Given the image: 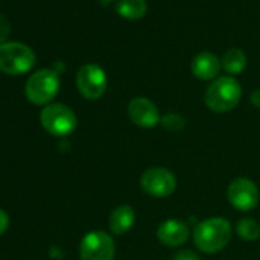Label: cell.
I'll list each match as a JSON object with an SVG mask.
<instances>
[{
	"label": "cell",
	"mask_w": 260,
	"mask_h": 260,
	"mask_svg": "<svg viewBox=\"0 0 260 260\" xmlns=\"http://www.w3.org/2000/svg\"><path fill=\"white\" fill-rule=\"evenodd\" d=\"M115 242L110 234L104 231L87 233L80 243L81 260H113Z\"/></svg>",
	"instance_id": "7"
},
{
	"label": "cell",
	"mask_w": 260,
	"mask_h": 260,
	"mask_svg": "<svg viewBox=\"0 0 260 260\" xmlns=\"http://www.w3.org/2000/svg\"><path fill=\"white\" fill-rule=\"evenodd\" d=\"M10 34H11V25H10V22H8V19L5 16L0 14V45L7 43Z\"/></svg>",
	"instance_id": "18"
},
{
	"label": "cell",
	"mask_w": 260,
	"mask_h": 260,
	"mask_svg": "<svg viewBox=\"0 0 260 260\" xmlns=\"http://www.w3.org/2000/svg\"><path fill=\"white\" fill-rule=\"evenodd\" d=\"M161 124L166 130H169V132H179V130H182L185 127V119L179 113L170 112L161 118Z\"/></svg>",
	"instance_id": "17"
},
{
	"label": "cell",
	"mask_w": 260,
	"mask_h": 260,
	"mask_svg": "<svg viewBox=\"0 0 260 260\" xmlns=\"http://www.w3.org/2000/svg\"><path fill=\"white\" fill-rule=\"evenodd\" d=\"M156 236L159 242L164 243L166 246H181L182 243L187 242L190 236V230L185 225V222L179 219H167L158 226Z\"/></svg>",
	"instance_id": "11"
},
{
	"label": "cell",
	"mask_w": 260,
	"mask_h": 260,
	"mask_svg": "<svg viewBox=\"0 0 260 260\" xmlns=\"http://www.w3.org/2000/svg\"><path fill=\"white\" fill-rule=\"evenodd\" d=\"M36 64L34 51L19 42L0 45V71L8 75H22L29 72Z\"/></svg>",
	"instance_id": "3"
},
{
	"label": "cell",
	"mask_w": 260,
	"mask_h": 260,
	"mask_svg": "<svg viewBox=\"0 0 260 260\" xmlns=\"http://www.w3.org/2000/svg\"><path fill=\"white\" fill-rule=\"evenodd\" d=\"M226 198L230 204L239 211H249L258 204V188L257 185L246 178H236L231 181L226 190Z\"/></svg>",
	"instance_id": "9"
},
{
	"label": "cell",
	"mask_w": 260,
	"mask_h": 260,
	"mask_svg": "<svg viewBox=\"0 0 260 260\" xmlns=\"http://www.w3.org/2000/svg\"><path fill=\"white\" fill-rule=\"evenodd\" d=\"M172 260H199V257L196 252H193L190 249H181L173 255Z\"/></svg>",
	"instance_id": "19"
},
{
	"label": "cell",
	"mask_w": 260,
	"mask_h": 260,
	"mask_svg": "<svg viewBox=\"0 0 260 260\" xmlns=\"http://www.w3.org/2000/svg\"><path fill=\"white\" fill-rule=\"evenodd\" d=\"M242 96V87L233 77L216 78L205 90V104L214 113H225L233 110Z\"/></svg>",
	"instance_id": "2"
},
{
	"label": "cell",
	"mask_w": 260,
	"mask_h": 260,
	"mask_svg": "<svg viewBox=\"0 0 260 260\" xmlns=\"http://www.w3.org/2000/svg\"><path fill=\"white\" fill-rule=\"evenodd\" d=\"M60 89V78L52 69H40L26 81V98L37 106L49 104Z\"/></svg>",
	"instance_id": "4"
},
{
	"label": "cell",
	"mask_w": 260,
	"mask_h": 260,
	"mask_svg": "<svg viewBox=\"0 0 260 260\" xmlns=\"http://www.w3.org/2000/svg\"><path fill=\"white\" fill-rule=\"evenodd\" d=\"M77 87L86 100H98L107 89V75L98 64H84L77 72Z\"/></svg>",
	"instance_id": "6"
},
{
	"label": "cell",
	"mask_w": 260,
	"mask_h": 260,
	"mask_svg": "<svg viewBox=\"0 0 260 260\" xmlns=\"http://www.w3.org/2000/svg\"><path fill=\"white\" fill-rule=\"evenodd\" d=\"M222 68L220 60L211 52H201L191 61V72L199 80H213L219 75Z\"/></svg>",
	"instance_id": "12"
},
{
	"label": "cell",
	"mask_w": 260,
	"mask_h": 260,
	"mask_svg": "<svg viewBox=\"0 0 260 260\" xmlns=\"http://www.w3.org/2000/svg\"><path fill=\"white\" fill-rule=\"evenodd\" d=\"M128 116L134 124L143 128H153L161 122V115L155 103L146 96H137L128 103Z\"/></svg>",
	"instance_id": "10"
},
{
	"label": "cell",
	"mask_w": 260,
	"mask_h": 260,
	"mask_svg": "<svg viewBox=\"0 0 260 260\" xmlns=\"http://www.w3.org/2000/svg\"><path fill=\"white\" fill-rule=\"evenodd\" d=\"M116 13L127 20H140L147 13L146 0H118Z\"/></svg>",
	"instance_id": "14"
},
{
	"label": "cell",
	"mask_w": 260,
	"mask_h": 260,
	"mask_svg": "<svg viewBox=\"0 0 260 260\" xmlns=\"http://www.w3.org/2000/svg\"><path fill=\"white\" fill-rule=\"evenodd\" d=\"M251 103H252L255 107H260V89L252 90V93H251Z\"/></svg>",
	"instance_id": "21"
},
{
	"label": "cell",
	"mask_w": 260,
	"mask_h": 260,
	"mask_svg": "<svg viewBox=\"0 0 260 260\" xmlns=\"http://www.w3.org/2000/svg\"><path fill=\"white\" fill-rule=\"evenodd\" d=\"M220 63H222V68L226 74L237 75L246 66V55L243 54V51H240L237 48H231L223 54Z\"/></svg>",
	"instance_id": "15"
},
{
	"label": "cell",
	"mask_w": 260,
	"mask_h": 260,
	"mask_svg": "<svg viewBox=\"0 0 260 260\" xmlns=\"http://www.w3.org/2000/svg\"><path fill=\"white\" fill-rule=\"evenodd\" d=\"M100 2H101V4H104V5H106V4H109V2H112V0H100Z\"/></svg>",
	"instance_id": "22"
},
{
	"label": "cell",
	"mask_w": 260,
	"mask_h": 260,
	"mask_svg": "<svg viewBox=\"0 0 260 260\" xmlns=\"http://www.w3.org/2000/svg\"><path fill=\"white\" fill-rule=\"evenodd\" d=\"M236 231L239 234L240 239L243 240H257L260 237V226L258 223L251 219V217H245V219H240L239 223L236 225Z\"/></svg>",
	"instance_id": "16"
},
{
	"label": "cell",
	"mask_w": 260,
	"mask_h": 260,
	"mask_svg": "<svg viewBox=\"0 0 260 260\" xmlns=\"http://www.w3.org/2000/svg\"><path fill=\"white\" fill-rule=\"evenodd\" d=\"M135 222V211L130 205H118L109 216V228L113 234L122 236Z\"/></svg>",
	"instance_id": "13"
},
{
	"label": "cell",
	"mask_w": 260,
	"mask_h": 260,
	"mask_svg": "<svg viewBox=\"0 0 260 260\" xmlns=\"http://www.w3.org/2000/svg\"><path fill=\"white\" fill-rule=\"evenodd\" d=\"M40 122L52 137H68L77 128V116L74 110L60 103L46 106L40 113Z\"/></svg>",
	"instance_id": "5"
},
{
	"label": "cell",
	"mask_w": 260,
	"mask_h": 260,
	"mask_svg": "<svg viewBox=\"0 0 260 260\" xmlns=\"http://www.w3.org/2000/svg\"><path fill=\"white\" fill-rule=\"evenodd\" d=\"M140 182L143 190L153 198H167L176 190V176L164 167L147 169Z\"/></svg>",
	"instance_id": "8"
},
{
	"label": "cell",
	"mask_w": 260,
	"mask_h": 260,
	"mask_svg": "<svg viewBox=\"0 0 260 260\" xmlns=\"http://www.w3.org/2000/svg\"><path fill=\"white\" fill-rule=\"evenodd\" d=\"M231 223L223 217H210L199 222L193 230V240L198 249L214 254L223 249L231 239Z\"/></svg>",
	"instance_id": "1"
},
{
	"label": "cell",
	"mask_w": 260,
	"mask_h": 260,
	"mask_svg": "<svg viewBox=\"0 0 260 260\" xmlns=\"http://www.w3.org/2000/svg\"><path fill=\"white\" fill-rule=\"evenodd\" d=\"M8 226H10V217L2 208H0V236L8 230Z\"/></svg>",
	"instance_id": "20"
}]
</instances>
